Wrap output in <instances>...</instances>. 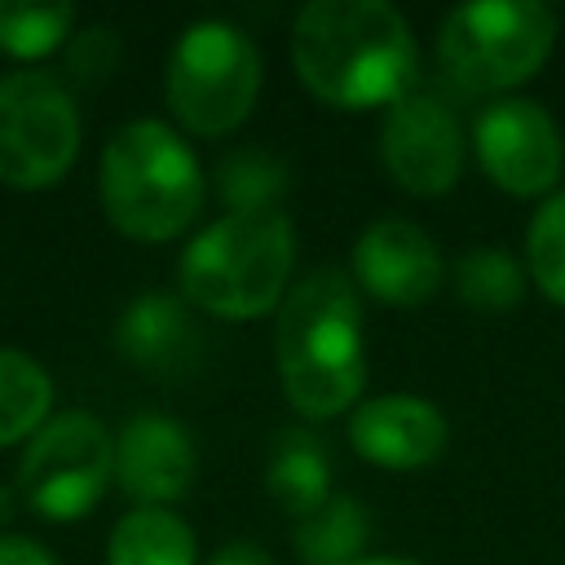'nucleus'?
<instances>
[{
    "mask_svg": "<svg viewBox=\"0 0 565 565\" xmlns=\"http://www.w3.org/2000/svg\"><path fill=\"white\" fill-rule=\"evenodd\" d=\"M265 490L269 499L291 512L296 521L318 512L335 490H331V450L313 428H282L269 441V463H265Z\"/></svg>",
    "mask_w": 565,
    "mask_h": 565,
    "instance_id": "obj_15",
    "label": "nucleus"
},
{
    "mask_svg": "<svg viewBox=\"0 0 565 565\" xmlns=\"http://www.w3.org/2000/svg\"><path fill=\"white\" fill-rule=\"evenodd\" d=\"M216 190L230 212H274L287 190V163L256 146L230 150L216 163Z\"/></svg>",
    "mask_w": 565,
    "mask_h": 565,
    "instance_id": "obj_20",
    "label": "nucleus"
},
{
    "mask_svg": "<svg viewBox=\"0 0 565 565\" xmlns=\"http://www.w3.org/2000/svg\"><path fill=\"white\" fill-rule=\"evenodd\" d=\"M106 565H199V543L172 508H132L110 530Z\"/></svg>",
    "mask_w": 565,
    "mask_h": 565,
    "instance_id": "obj_16",
    "label": "nucleus"
},
{
    "mask_svg": "<svg viewBox=\"0 0 565 565\" xmlns=\"http://www.w3.org/2000/svg\"><path fill=\"white\" fill-rule=\"evenodd\" d=\"M556 13L539 0H472L441 18L437 66L463 93H508L543 71Z\"/></svg>",
    "mask_w": 565,
    "mask_h": 565,
    "instance_id": "obj_5",
    "label": "nucleus"
},
{
    "mask_svg": "<svg viewBox=\"0 0 565 565\" xmlns=\"http://www.w3.org/2000/svg\"><path fill=\"white\" fill-rule=\"evenodd\" d=\"M349 441L366 463L411 472V468H428L441 459L450 441V424L433 402L415 393H380L353 406Z\"/></svg>",
    "mask_w": 565,
    "mask_h": 565,
    "instance_id": "obj_13",
    "label": "nucleus"
},
{
    "mask_svg": "<svg viewBox=\"0 0 565 565\" xmlns=\"http://www.w3.org/2000/svg\"><path fill=\"white\" fill-rule=\"evenodd\" d=\"M455 291H459V300L468 309L503 313L525 296V265L503 247L477 243L455 265Z\"/></svg>",
    "mask_w": 565,
    "mask_h": 565,
    "instance_id": "obj_19",
    "label": "nucleus"
},
{
    "mask_svg": "<svg viewBox=\"0 0 565 565\" xmlns=\"http://www.w3.org/2000/svg\"><path fill=\"white\" fill-rule=\"evenodd\" d=\"M353 282L384 305L411 309L441 291L446 256L424 225L406 216H380L353 243Z\"/></svg>",
    "mask_w": 565,
    "mask_h": 565,
    "instance_id": "obj_11",
    "label": "nucleus"
},
{
    "mask_svg": "<svg viewBox=\"0 0 565 565\" xmlns=\"http://www.w3.org/2000/svg\"><path fill=\"white\" fill-rule=\"evenodd\" d=\"M115 344L132 366L172 380V375H185L199 362L203 335H199V322H194L185 296L146 291V296L128 300V309L119 313Z\"/></svg>",
    "mask_w": 565,
    "mask_h": 565,
    "instance_id": "obj_14",
    "label": "nucleus"
},
{
    "mask_svg": "<svg viewBox=\"0 0 565 565\" xmlns=\"http://www.w3.org/2000/svg\"><path fill=\"white\" fill-rule=\"evenodd\" d=\"M472 146L481 159V172L508 190V194H547L561 181L565 168V137L547 106L534 97H494L481 106Z\"/></svg>",
    "mask_w": 565,
    "mask_h": 565,
    "instance_id": "obj_10",
    "label": "nucleus"
},
{
    "mask_svg": "<svg viewBox=\"0 0 565 565\" xmlns=\"http://www.w3.org/2000/svg\"><path fill=\"white\" fill-rule=\"evenodd\" d=\"M53 380L44 366L18 349H0V446L35 433L49 419Z\"/></svg>",
    "mask_w": 565,
    "mask_h": 565,
    "instance_id": "obj_18",
    "label": "nucleus"
},
{
    "mask_svg": "<svg viewBox=\"0 0 565 565\" xmlns=\"http://www.w3.org/2000/svg\"><path fill=\"white\" fill-rule=\"evenodd\" d=\"M0 565H57V556L31 539L18 534H0Z\"/></svg>",
    "mask_w": 565,
    "mask_h": 565,
    "instance_id": "obj_24",
    "label": "nucleus"
},
{
    "mask_svg": "<svg viewBox=\"0 0 565 565\" xmlns=\"http://www.w3.org/2000/svg\"><path fill=\"white\" fill-rule=\"evenodd\" d=\"M79 154V110L53 71H9L0 79V181L44 190Z\"/></svg>",
    "mask_w": 565,
    "mask_h": 565,
    "instance_id": "obj_7",
    "label": "nucleus"
},
{
    "mask_svg": "<svg viewBox=\"0 0 565 565\" xmlns=\"http://www.w3.org/2000/svg\"><path fill=\"white\" fill-rule=\"evenodd\" d=\"M525 260L539 291L565 305V190L547 194L525 225Z\"/></svg>",
    "mask_w": 565,
    "mask_h": 565,
    "instance_id": "obj_22",
    "label": "nucleus"
},
{
    "mask_svg": "<svg viewBox=\"0 0 565 565\" xmlns=\"http://www.w3.org/2000/svg\"><path fill=\"white\" fill-rule=\"evenodd\" d=\"M296 265V230L282 212H225L203 225L181 260V296L212 318H260L282 305Z\"/></svg>",
    "mask_w": 565,
    "mask_h": 565,
    "instance_id": "obj_3",
    "label": "nucleus"
},
{
    "mask_svg": "<svg viewBox=\"0 0 565 565\" xmlns=\"http://www.w3.org/2000/svg\"><path fill=\"white\" fill-rule=\"evenodd\" d=\"M119 35L110 26H84L79 35H71V49H66V71L79 79V84H102L115 75L119 66Z\"/></svg>",
    "mask_w": 565,
    "mask_h": 565,
    "instance_id": "obj_23",
    "label": "nucleus"
},
{
    "mask_svg": "<svg viewBox=\"0 0 565 565\" xmlns=\"http://www.w3.org/2000/svg\"><path fill=\"white\" fill-rule=\"evenodd\" d=\"M207 565H274V556H269L260 543L238 539V543H225L221 552H212V561H207Z\"/></svg>",
    "mask_w": 565,
    "mask_h": 565,
    "instance_id": "obj_25",
    "label": "nucleus"
},
{
    "mask_svg": "<svg viewBox=\"0 0 565 565\" xmlns=\"http://www.w3.org/2000/svg\"><path fill=\"white\" fill-rule=\"evenodd\" d=\"M199 450L181 419L141 411L115 437V481L137 508H163L194 486Z\"/></svg>",
    "mask_w": 565,
    "mask_h": 565,
    "instance_id": "obj_12",
    "label": "nucleus"
},
{
    "mask_svg": "<svg viewBox=\"0 0 565 565\" xmlns=\"http://www.w3.org/2000/svg\"><path fill=\"white\" fill-rule=\"evenodd\" d=\"M353 565H424V561H415V556H358Z\"/></svg>",
    "mask_w": 565,
    "mask_h": 565,
    "instance_id": "obj_26",
    "label": "nucleus"
},
{
    "mask_svg": "<svg viewBox=\"0 0 565 565\" xmlns=\"http://www.w3.org/2000/svg\"><path fill=\"white\" fill-rule=\"evenodd\" d=\"M97 185L110 225L137 243L177 238L194 225L207 199V177L194 150L163 119L124 124L102 150Z\"/></svg>",
    "mask_w": 565,
    "mask_h": 565,
    "instance_id": "obj_4",
    "label": "nucleus"
},
{
    "mask_svg": "<svg viewBox=\"0 0 565 565\" xmlns=\"http://www.w3.org/2000/svg\"><path fill=\"white\" fill-rule=\"evenodd\" d=\"M291 66L318 102L371 110L415 88L419 44L388 0H309L291 22Z\"/></svg>",
    "mask_w": 565,
    "mask_h": 565,
    "instance_id": "obj_1",
    "label": "nucleus"
},
{
    "mask_svg": "<svg viewBox=\"0 0 565 565\" xmlns=\"http://www.w3.org/2000/svg\"><path fill=\"white\" fill-rule=\"evenodd\" d=\"M274 362L296 415H344L366 380L362 358V300L340 265L305 269L274 309Z\"/></svg>",
    "mask_w": 565,
    "mask_h": 565,
    "instance_id": "obj_2",
    "label": "nucleus"
},
{
    "mask_svg": "<svg viewBox=\"0 0 565 565\" xmlns=\"http://www.w3.org/2000/svg\"><path fill=\"white\" fill-rule=\"evenodd\" d=\"M260 75L256 40L234 22L203 18L185 26L168 53V110L194 137H225L252 115Z\"/></svg>",
    "mask_w": 565,
    "mask_h": 565,
    "instance_id": "obj_6",
    "label": "nucleus"
},
{
    "mask_svg": "<svg viewBox=\"0 0 565 565\" xmlns=\"http://www.w3.org/2000/svg\"><path fill=\"white\" fill-rule=\"evenodd\" d=\"M380 163L406 194H446L463 172V124L455 102L415 79L380 119Z\"/></svg>",
    "mask_w": 565,
    "mask_h": 565,
    "instance_id": "obj_9",
    "label": "nucleus"
},
{
    "mask_svg": "<svg viewBox=\"0 0 565 565\" xmlns=\"http://www.w3.org/2000/svg\"><path fill=\"white\" fill-rule=\"evenodd\" d=\"M75 26V9L53 0V4H18L0 0V49L13 57H44L53 53Z\"/></svg>",
    "mask_w": 565,
    "mask_h": 565,
    "instance_id": "obj_21",
    "label": "nucleus"
},
{
    "mask_svg": "<svg viewBox=\"0 0 565 565\" xmlns=\"http://www.w3.org/2000/svg\"><path fill=\"white\" fill-rule=\"evenodd\" d=\"M115 477V441L88 411H62L31 433L18 468L22 499L53 521H75L106 494Z\"/></svg>",
    "mask_w": 565,
    "mask_h": 565,
    "instance_id": "obj_8",
    "label": "nucleus"
},
{
    "mask_svg": "<svg viewBox=\"0 0 565 565\" xmlns=\"http://www.w3.org/2000/svg\"><path fill=\"white\" fill-rule=\"evenodd\" d=\"M371 539V512L353 494H331L318 512L296 521V556L300 565H353Z\"/></svg>",
    "mask_w": 565,
    "mask_h": 565,
    "instance_id": "obj_17",
    "label": "nucleus"
},
{
    "mask_svg": "<svg viewBox=\"0 0 565 565\" xmlns=\"http://www.w3.org/2000/svg\"><path fill=\"white\" fill-rule=\"evenodd\" d=\"M13 499H18V494H13L9 486H0V525H4L9 516H13Z\"/></svg>",
    "mask_w": 565,
    "mask_h": 565,
    "instance_id": "obj_27",
    "label": "nucleus"
}]
</instances>
